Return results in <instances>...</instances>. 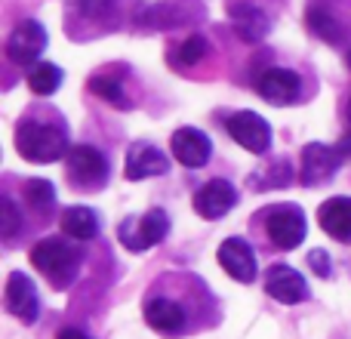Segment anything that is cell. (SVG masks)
I'll return each instance as SVG.
<instances>
[{
  "label": "cell",
  "instance_id": "6da1fadb",
  "mask_svg": "<svg viewBox=\"0 0 351 339\" xmlns=\"http://www.w3.org/2000/svg\"><path fill=\"white\" fill-rule=\"evenodd\" d=\"M16 152L31 164H53L59 158H68L71 145L62 127L47 121H22L16 127Z\"/></svg>",
  "mask_w": 351,
  "mask_h": 339
},
{
  "label": "cell",
  "instance_id": "7a4b0ae2",
  "mask_svg": "<svg viewBox=\"0 0 351 339\" xmlns=\"http://www.w3.org/2000/svg\"><path fill=\"white\" fill-rule=\"evenodd\" d=\"M31 266L56 287H68L77 278L80 266V250L68 244L65 237H43L31 250Z\"/></svg>",
  "mask_w": 351,
  "mask_h": 339
},
{
  "label": "cell",
  "instance_id": "3957f363",
  "mask_svg": "<svg viewBox=\"0 0 351 339\" xmlns=\"http://www.w3.org/2000/svg\"><path fill=\"white\" fill-rule=\"evenodd\" d=\"M167 231H170V216H167L160 207H154V210H148L145 216H130L121 222V229H117V235H121V244L130 250H152L158 247L160 241L167 237Z\"/></svg>",
  "mask_w": 351,
  "mask_h": 339
},
{
  "label": "cell",
  "instance_id": "277c9868",
  "mask_svg": "<svg viewBox=\"0 0 351 339\" xmlns=\"http://www.w3.org/2000/svg\"><path fill=\"white\" fill-rule=\"evenodd\" d=\"M265 231H268L274 247H280V250L299 247V244L305 241V231H308L302 207H296V204L271 207V210H268V219H265Z\"/></svg>",
  "mask_w": 351,
  "mask_h": 339
},
{
  "label": "cell",
  "instance_id": "5b68a950",
  "mask_svg": "<svg viewBox=\"0 0 351 339\" xmlns=\"http://www.w3.org/2000/svg\"><path fill=\"white\" fill-rule=\"evenodd\" d=\"M228 136L237 142L241 148H247L250 154H265L271 148V127L262 115L256 111H237L228 117Z\"/></svg>",
  "mask_w": 351,
  "mask_h": 339
},
{
  "label": "cell",
  "instance_id": "8992f818",
  "mask_svg": "<svg viewBox=\"0 0 351 339\" xmlns=\"http://www.w3.org/2000/svg\"><path fill=\"white\" fill-rule=\"evenodd\" d=\"M65 164H68V179L84 188H96L108 179V158L93 145H71Z\"/></svg>",
  "mask_w": 351,
  "mask_h": 339
},
{
  "label": "cell",
  "instance_id": "52a82bcc",
  "mask_svg": "<svg viewBox=\"0 0 351 339\" xmlns=\"http://www.w3.org/2000/svg\"><path fill=\"white\" fill-rule=\"evenodd\" d=\"M43 47H47V28L40 22H34V19L16 25L12 34L6 37V56H10L12 65H22V68L34 65L37 56L43 53Z\"/></svg>",
  "mask_w": 351,
  "mask_h": 339
},
{
  "label": "cell",
  "instance_id": "ba28073f",
  "mask_svg": "<svg viewBox=\"0 0 351 339\" xmlns=\"http://www.w3.org/2000/svg\"><path fill=\"white\" fill-rule=\"evenodd\" d=\"M3 305L10 315H16L19 321L34 324L40 315V299H37V287L28 274L22 272H10L6 278V290H3Z\"/></svg>",
  "mask_w": 351,
  "mask_h": 339
},
{
  "label": "cell",
  "instance_id": "9c48e42d",
  "mask_svg": "<svg viewBox=\"0 0 351 339\" xmlns=\"http://www.w3.org/2000/svg\"><path fill=\"white\" fill-rule=\"evenodd\" d=\"M256 93L268 105H293L302 96V80L290 68H265L262 78L256 80Z\"/></svg>",
  "mask_w": 351,
  "mask_h": 339
},
{
  "label": "cell",
  "instance_id": "30bf717a",
  "mask_svg": "<svg viewBox=\"0 0 351 339\" xmlns=\"http://www.w3.org/2000/svg\"><path fill=\"white\" fill-rule=\"evenodd\" d=\"M216 259H219V266L225 268L228 278L241 281V284L256 281V272H259V266H256V253L243 237H228V241H222L219 244Z\"/></svg>",
  "mask_w": 351,
  "mask_h": 339
},
{
  "label": "cell",
  "instance_id": "8fae6325",
  "mask_svg": "<svg viewBox=\"0 0 351 339\" xmlns=\"http://www.w3.org/2000/svg\"><path fill=\"white\" fill-rule=\"evenodd\" d=\"M237 204V191L228 179H210L206 185L197 188L194 194V213L200 219H222L225 213H231Z\"/></svg>",
  "mask_w": 351,
  "mask_h": 339
},
{
  "label": "cell",
  "instance_id": "7c38bea8",
  "mask_svg": "<svg viewBox=\"0 0 351 339\" xmlns=\"http://www.w3.org/2000/svg\"><path fill=\"white\" fill-rule=\"evenodd\" d=\"M265 293L284 305H296V303H305V299H308V284H305V278L293 266H284V262H280V266L268 268Z\"/></svg>",
  "mask_w": 351,
  "mask_h": 339
},
{
  "label": "cell",
  "instance_id": "4fadbf2b",
  "mask_svg": "<svg viewBox=\"0 0 351 339\" xmlns=\"http://www.w3.org/2000/svg\"><path fill=\"white\" fill-rule=\"evenodd\" d=\"M342 152L333 145H321V142H308L302 152V182L305 185H321L339 170Z\"/></svg>",
  "mask_w": 351,
  "mask_h": 339
},
{
  "label": "cell",
  "instance_id": "5bb4252c",
  "mask_svg": "<svg viewBox=\"0 0 351 339\" xmlns=\"http://www.w3.org/2000/svg\"><path fill=\"white\" fill-rule=\"evenodd\" d=\"M170 145H173V158L179 161V164H185V167H204L206 161H210V154H213L210 136L200 133V130H194V127L176 130Z\"/></svg>",
  "mask_w": 351,
  "mask_h": 339
},
{
  "label": "cell",
  "instance_id": "9a60e30c",
  "mask_svg": "<svg viewBox=\"0 0 351 339\" xmlns=\"http://www.w3.org/2000/svg\"><path fill=\"white\" fill-rule=\"evenodd\" d=\"M170 170V161H167L164 152H158L154 145H145V142H136L133 148L127 152V179L139 182L148 179V176H164Z\"/></svg>",
  "mask_w": 351,
  "mask_h": 339
},
{
  "label": "cell",
  "instance_id": "2e32d148",
  "mask_svg": "<svg viewBox=\"0 0 351 339\" xmlns=\"http://www.w3.org/2000/svg\"><path fill=\"white\" fill-rule=\"evenodd\" d=\"M145 321L152 330H158V334L164 336H179L182 330H185V309H182L179 303H173V299H148L145 303Z\"/></svg>",
  "mask_w": 351,
  "mask_h": 339
},
{
  "label": "cell",
  "instance_id": "e0dca14e",
  "mask_svg": "<svg viewBox=\"0 0 351 339\" xmlns=\"http://www.w3.org/2000/svg\"><path fill=\"white\" fill-rule=\"evenodd\" d=\"M317 222L336 241H351V198H330L317 210Z\"/></svg>",
  "mask_w": 351,
  "mask_h": 339
},
{
  "label": "cell",
  "instance_id": "ac0fdd59",
  "mask_svg": "<svg viewBox=\"0 0 351 339\" xmlns=\"http://www.w3.org/2000/svg\"><path fill=\"white\" fill-rule=\"evenodd\" d=\"M231 22H234V31L241 40L247 43H262L268 34V16L259 10L256 3H237L231 6Z\"/></svg>",
  "mask_w": 351,
  "mask_h": 339
},
{
  "label": "cell",
  "instance_id": "d6986e66",
  "mask_svg": "<svg viewBox=\"0 0 351 339\" xmlns=\"http://www.w3.org/2000/svg\"><path fill=\"white\" fill-rule=\"evenodd\" d=\"M305 25H308L311 34L327 40V43L342 40V22L327 10V3H321V0H311L308 3V10H305Z\"/></svg>",
  "mask_w": 351,
  "mask_h": 339
},
{
  "label": "cell",
  "instance_id": "ffe728a7",
  "mask_svg": "<svg viewBox=\"0 0 351 339\" xmlns=\"http://www.w3.org/2000/svg\"><path fill=\"white\" fill-rule=\"evenodd\" d=\"M62 231L71 241H93L99 235V216L90 207H68L62 213Z\"/></svg>",
  "mask_w": 351,
  "mask_h": 339
},
{
  "label": "cell",
  "instance_id": "44dd1931",
  "mask_svg": "<svg viewBox=\"0 0 351 339\" xmlns=\"http://www.w3.org/2000/svg\"><path fill=\"white\" fill-rule=\"evenodd\" d=\"M206 53H210V40H206V37H200V34H191V37H185L179 47L170 49V65H176V68H194L197 62L206 59Z\"/></svg>",
  "mask_w": 351,
  "mask_h": 339
},
{
  "label": "cell",
  "instance_id": "7402d4cb",
  "mask_svg": "<svg viewBox=\"0 0 351 339\" xmlns=\"http://www.w3.org/2000/svg\"><path fill=\"white\" fill-rule=\"evenodd\" d=\"M62 86V68L53 65V62H37L28 71V90L34 96H53Z\"/></svg>",
  "mask_w": 351,
  "mask_h": 339
},
{
  "label": "cell",
  "instance_id": "603a6c76",
  "mask_svg": "<svg viewBox=\"0 0 351 339\" xmlns=\"http://www.w3.org/2000/svg\"><path fill=\"white\" fill-rule=\"evenodd\" d=\"M90 93H96L99 99H105V102L114 105V108H130L127 90L121 86V80L108 78V74H96V78H90Z\"/></svg>",
  "mask_w": 351,
  "mask_h": 339
},
{
  "label": "cell",
  "instance_id": "cb8c5ba5",
  "mask_svg": "<svg viewBox=\"0 0 351 339\" xmlns=\"http://www.w3.org/2000/svg\"><path fill=\"white\" fill-rule=\"evenodd\" d=\"M25 200L34 207L37 213H47L56 204V188L47 179H28L25 182Z\"/></svg>",
  "mask_w": 351,
  "mask_h": 339
},
{
  "label": "cell",
  "instance_id": "d4e9b609",
  "mask_svg": "<svg viewBox=\"0 0 351 339\" xmlns=\"http://www.w3.org/2000/svg\"><path fill=\"white\" fill-rule=\"evenodd\" d=\"M71 6L80 12L84 19H93V22H99V19H105L111 12V6H114V0H71Z\"/></svg>",
  "mask_w": 351,
  "mask_h": 339
},
{
  "label": "cell",
  "instance_id": "484cf974",
  "mask_svg": "<svg viewBox=\"0 0 351 339\" xmlns=\"http://www.w3.org/2000/svg\"><path fill=\"white\" fill-rule=\"evenodd\" d=\"M0 207H3V219H0V235L3 237H12L19 231V210H16V204H12L10 198H3L0 200Z\"/></svg>",
  "mask_w": 351,
  "mask_h": 339
},
{
  "label": "cell",
  "instance_id": "4316f807",
  "mask_svg": "<svg viewBox=\"0 0 351 339\" xmlns=\"http://www.w3.org/2000/svg\"><path fill=\"white\" fill-rule=\"evenodd\" d=\"M308 266L315 268V274L327 278V274H330V253H327V250H311V253H308Z\"/></svg>",
  "mask_w": 351,
  "mask_h": 339
},
{
  "label": "cell",
  "instance_id": "83f0119b",
  "mask_svg": "<svg viewBox=\"0 0 351 339\" xmlns=\"http://www.w3.org/2000/svg\"><path fill=\"white\" fill-rule=\"evenodd\" d=\"M56 339H90L84 334V330H77V327H65V330H59V336Z\"/></svg>",
  "mask_w": 351,
  "mask_h": 339
},
{
  "label": "cell",
  "instance_id": "f1b7e54d",
  "mask_svg": "<svg viewBox=\"0 0 351 339\" xmlns=\"http://www.w3.org/2000/svg\"><path fill=\"white\" fill-rule=\"evenodd\" d=\"M336 148H339V152H342V158L348 161V158H351V136H348V139H342V142H339V145H336Z\"/></svg>",
  "mask_w": 351,
  "mask_h": 339
},
{
  "label": "cell",
  "instance_id": "f546056e",
  "mask_svg": "<svg viewBox=\"0 0 351 339\" xmlns=\"http://www.w3.org/2000/svg\"><path fill=\"white\" fill-rule=\"evenodd\" d=\"M348 121H351V99H348Z\"/></svg>",
  "mask_w": 351,
  "mask_h": 339
},
{
  "label": "cell",
  "instance_id": "4dcf8cb0",
  "mask_svg": "<svg viewBox=\"0 0 351 339\" xmlns=\"http://www.w3.org/2000/svg\"><path fill=\"white\" fill-rule=\"evenodd\" d=\"M348 68H351V49H348Z\"/></svg>",
  "mask_w": 351,
  "mask_h": 339
}]
</instances>
